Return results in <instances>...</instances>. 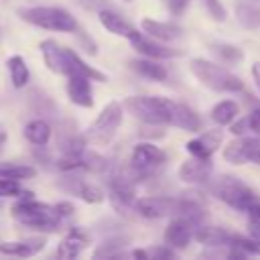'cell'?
Masks as SVG:
<instances>
[{"label": "cell", "mask_w": 260, "mask_h": 260, "mask_svg": "<svg viewBox=\"0 0 260 260\" xmlns=\"http://www.w3.org/2000/svg\"><path fill=\"white\" fill-rule=\"evenodd\" d=\"M189 69L191 73L209 89L213 91H221V93H238L244 89V81L234 75L232 71H228L225 67L213 63V61H207V59H201V57H195L191 59L189 63Z\"/></svg>", "instance_id": "3957f363"}, {"label": "cell", "mask_w": 260, "mask_h": 260, "mask_svg": "<svg viewBox=\"0 0 260 260\" xmlns=\"http://www.w3.org/2000/svg\"><path fill=\"white\" fill-rule=\"evenodd\" d=\"M205 2H207V8L215 20H225V8L219 4V0H205Z\"/></svg>", "instance_id": "d590c367"}, {"label": "cell", "mask_w": 260, "mask_h": 260, "mask_svg": "<svg viewBox=\"0 0 260 260\" xmlns=\"http://www.w3.org/2000/svg\"><path fill=\"white\" fill-rule=\"evenodd\" d=\"M61 187H63L67 193H71V195L83 199L85 203H102V201L106 199V193H104L102 187H98L95 183L85 181V179L79 177V175H73V171L67 173V175L61 179Z\"/></svg>", "instance_id": "4fadbf2b"}, {"label": "cell", "mask_w": 260, "mask_h": 260, "mask_svg": "<svg viewBox=\"0 0 260 260\" xmlns=\"http://www.w3.org/2000/svg\"><path fill=\"white\" fill-rule=\"evenodd\" d=\"M81 154H83V169H85V171L104 173V171L108 169V160H106L102 154H98L95 150H87V148H85Z\"/></svg>", "instance_id": "f546056e"}, {"label": "cell", "mask_w": 260, "mask_h": 260, "mask_svg": "<svg viewBox=\"0 0 260 260\" xmlns=\"http://www.w3.org/2000/svg\"><path fill=\"white\" fill-rule=\"evenodd\" d=\"M195 234V225L179 215H173L171 223L165 230V244H169L175 250H183L189 246V242L193 240Z\"/></svg>", "instance_id": "9a60e30c"}, {"label": "cell", "mask_w": 260, "mask_h": 260, "mask_svg": "<svg viewBox=\"0 0 260 260\" xmlns=\"http://www.w3.org/2000/svg\"><path fill=\"white\" fill-rule=\"evenodd\" d=\"M65 91H67V98L71 104H75L79 108H91L93 106V91H91V79L89 77H83V75L67 77Z\"/></svg>", "instance_id": "2e32d148"}, {"label": "cell", "mask_w": 260, "mask_h": 260, "mask_svg": "<svg viewBox=\"0 0 260 260\" xmlns=\"http://www.w3.org/2000/svg\"><path fill=\"white\" fill-rule=\"evenodd\" d=\"M130 45L144 57H150V59H175V57H181L183 51L179 49H171L169 45H165L162 41L146 35V32H136L132 39H130Z\"/></svg>", "instance_id": "8fae6325"}, {"label": "cell", "mask_w": 260, "mask_h": 260, "mask_svg": "<svg viewBox=\"0 0 260 260\" xmlns=\"http://www.w3.org/2000/svg\"><path fill=\"white\" fill-rule=\"evenodd\" d=\"M12 217L24 228L43 232H55L61 221V215L57 213L55 205L37 201L30 191H24L12 205Z\"/></svg>", "instance_id": "7a4b0ae2"}, {"label": "cell", "mask_w": 260, "mask_h": 260, "mask_svg": "<svg viewBox=\"0 0 260 260\" xmlns=\"http://www.w3.org/2000/svg\"><path fill=\"white\" fill-rule=\"evenodd\" d=\"M223 142V132L213 128V130H205L203 134L195 136L193 140H189L185 144V150L191 156H199V158H211V154L221 146Z\"/></svg>", "instance_id": "5bb4252c"}, {"label": "cell", "mask_w": 260, "mask_h": 260, "mask_svg": "<svg viewBox=\"0 0 260 260\" xmlns=\"http://www.w3.org/2000/svg\"><path fill=\"white\" fill-rule=\"evenodd\" d=\"M252 79H254V83H256V87L260 91V63L258 61L252 65Z\"/></svg>", "instance_id": "ab89813d"}, {"label": "cell", "mask_w": 260, "mask_h": 260, "mask_svg": "<svg viewBox=\"0 0 260 260\" xmlns=\"http://www.w3.org/2000/svg\"><path fill=\"white\" fill-rule=\"evenodd\" d=\"M132 256H134V258H148V254H146L144 250H134Z\"/></svg>", "instance_id": "60d3db41"}, {"label": "cell", "mask_w": 260, "mask_h": 260, "mask_svg": "<svg viewBox=\"0 0 260 260\" xmlns=\"http://www.w3.org/2000/svg\"><path fill=\"white\" fill-rule=\"evenodd\" d=\"M248 120H250V130L254 136H260V104L248 114Z\"/></svg>", "instance_id": "e575fe53"}, {"label": "cell", "mask_w": 260, "mask_h": 260, "mask_svg": "<svg viewBox=\"0 0 260 260\" xmlns=\"http://www.w3.org/2000/svg\"><path fill=\"white\" fill-rule=\"evenodd\" d=\"M51 132L53 130H51L49 122L43 120V118H35L30 122H26L24 124V130H22L24 138L30 144H35V146H47V142L51 140Z\"/></svg>", "instance_id": "cb8c5ba5"}, {"label": "cell", "mask_w": 260, "mask_h": 260, "mask_svg": "<svg viewBox=\"0 0 260 260\" xmlns=\"http://www.w3.org/2000/svg\"><path fill=\"white\" fill-rule=\"evenodd\" d=\"M89 240H91V236H89L85 230H81V228H71V230L67 232V236L59 242V246H57V256L63 258V260L77 258V256L81 254V250L89 244Z\"/></svg>", "instance_id": "e0dca14e"}, {"label": "cell", "mask_w": 260, "mask_h": 260, "mask_svg": "<svg viewBox=\"0 0 260 260\" xmlns=\"http://www.w3.org/2000/svg\"><path fill=\"white\" fill-rule=\"evenodd\" d=\"M232 238L234 234L225 232L223 228H217V225H197L195 228V234H193V240L199 242L201 246H211V248H221V246H230L232 244Z\"/></svg>", "instance_id": "44dd1931"}, {"label": "cell", "mask_w": 260, "mask_h": 260, "mask_svg": "<svg viewBox=\"0 0 260 260\" xmlns=\"http://www.w3.org/2000/svg\"><path fill=\"white\" fill-rule=\"evenodd\" d=\"M236 18L246 28H258L260 26V6L252 2H240L236 6Z\"/></svg>", "instance_id": "4316f807"}, {"label": "cell", "mask_w": 260, "mask_h": 260, "mask_svg": "<svg viewBox=\"0 0 260 260\" xmlns=\"http://www.w3.org/2000/svg\"><path fill=\"white\" fill-rule=\"evenodd\" d=\"M122 104L118 100H112L104 106V110L98 114V118L91 122V126L85 132V140L93 146H108L112 138L116 136L120 124H122Z\"/></svg>", "instance_id": "52a82bcc"}, {"label": "cell", "mask_w": 260, "mask_h": 260, "mask_svg": "<svg viewBox=\"0 0 260 260\" xmlns=\"http://www.w3.org/2000/svg\"><path fill=\"white\" fill-rule=\"evenodd\" d=\"M126 238H120V236H116V238H108V240H104L102 242V246L93 252V256L95 258H100V256H116L118 254V250H122L124 246H126Z\"/></svg>", "instance_id": "4dcf8cb0"}, {"label": "cell", "mask_w": 260, "mask_h": 260, "mask_svg": "<svg viewBox=\"0 0 260 260\" xmlns=\"http://www.w3.org/2000/svg\"><path fill=\"white\" fill-rule=\"evenodd\" d=\"M223 158L232 165H260V136H238L223 148Z\"/></svg>", "instance_id": "9c48e42d"}, {"label": "cell", "mask_w": 260, "mask_h": 260, "mask_svg": "<svg viewBox=\"0 0 260 260\" xmlns=\"http://www.w3.org/2000/svg\"><path fill=\"white\" fill-rule=\"evenodd\" d=\"M179 205V197H167V195H150V197H138L136 199V215L144 219H160L167 215H175Z\"/></svg>", "instance_id": "30bf717a"}, {"label": "cell", "mask_w": 260, "mask_h": 260, "mask_svg": "<svg viewBox=\"0 0 260 260\" xmlns=\"http://www.w3.org/2000/svg\"><path fill=\"white\" fill-rule=\"evenodd\" d=\"M47 244L45 236H32V238H24V240H16V242H0V252L8 254V256H16V258H28L39 254Z\"/></svg>", "instance_id": "ac0fdd59"}, {"label": "cell", "mask_w": 260, "mask_h": 260, "mask_svg": "<svg viewBox=\"0 0 260 260\" xmlns=\"http://www.w3.org/2000/svg\"><path fill=\"white\" fill-rule=\"evenodd\" d=\"M142 30L162 43H171V41H177L181 35H183V28L175 22H165V20H152V18H144L140 22Z\"/></svg>", "instance_id": "7402d4cb"}, {"label": "cell", "mask_w": 260, "mask_h": 260, "mask_svg": "<svg viewBox=\"0 0 260 260\" xmlns=\"http://www.w3.org/2000/svg\"><path fill=\"white\" fill-rule=\"evenodd\" d=\"M37 175L35 167L28 165H0V177H8V179H32Z\"/></svg>", "instance_id": "f1b7e54d"}, {"label": "cell", "mask_w": 260, "mask_h": 260, "mask_svg": "<svg viewBox=\"0 0 260 260\" xmlns=\"http://www.w3.org/2000/svg\"><path fill=\"white\" fill-rule=\"evenodd\" d=\"M246 215H248L250 234H252L254 238H260V201H258V203H254V205L246 211Z\"/></svg>", "instance_id": "d6a6232c"}, {"label": "cell", "mask_w": 260, "mask_h": 260, "mask_svg": "<svg viewBox=\"0 0 260 260\" xmlns=\"http://www.w3.org/2000/svg\"><path fill=\"white\" fill-rule=\"evenodd\" d=\"M189 2H191V0H167V6H169V10H171L173 14H181V12L187 8Z\"/></svg>", "instance_id": "74e56055"}, {"label": "cell", "mask_w": 260, "mask_h": 260, "mask_svg": "<svg viewBox=\"0 0 260 260\" xmlns=\"http://www.w3.org/2000/svg\"><path fill=\"white\" fill-rule=\"evenodd\" d=\"M130 67L138 73V75H142V77H146V79H152V81H165L167 77H169V71H167V67L158 61V59H150V57H138V59H132L130 61Z\"/></svg>", "instance_id": "603a6c76"}, {"label": "cell", "mask_w": 260, "mask_h": 260, "mask_svg": "<svg viewBox=\"0 0 260 260\" xmlns=\"http://www.w3.org/2000/svg\"><path fill=\"white\" fill-rule=\"evenodd\" d=\"M211 171H213V165H211V158H199V156H191L187 158L177 175L183 183L187 185H195V187H203V185H209L211 181Z\"/></svg>", "instance_id": "7c38bea8"}, {"label": "cell", "mask_w": 260, "mask_h": 260, "mask_svg": "<svg viewBox=\"0 0 260 260\" xmlns=\"http://www.w3.org/2000/svg\"><path fill=\"white\" fill-rule=\"evenodd\" d=\"M167 162V152L156 146L154 142H138L132 148V156H130V165L132 169L138 173V177H146L152 175L156 169H160Z\"/></svg>", "instance_id": "ba28073f"}, {"label": "cell", "mask_w": 260, "mask_h": 260, "mask_svg": "<svg viewBox=\"0 0 260 260\" xmlns=\"http://www.w3.org/2000/svg\"><path fill=\"white\" fill-rule=\"evenodd\" d=\"M171 126L179 128V130H185V132H197L201 128V118L195 114L193 108H189L187 104H181V102H173V108H171Z\"/></svg>", "instance_id": "ffe728a7"}, {"label": "cell", "mask_w": 260, "mask_h": 260, "mask_svg": "<svg viewBox=\"0 0 260 260\" xmlns=\"http://www.w3.org/2000/svg\"><path fill=\"white\" fill-rule=\"evenodd\" d=\"M238 112H240V106L234 100H221L211 108L209 116L217 126H230L238 118Z\"/></svg>", "instance_id": "d4e9b609"}, {"label": "cell", "mask_w": 260, "mask_h": 260, "mask_svg": "<svg viewBox=\"0 0 260 260\" xmlns=\"http://www.w3.org/2000/svg\"><path fill=\"white\" fill-rule=\"evenodd\" d=\"M230 132L234 134V136H246L248 132L252 134V130H250V120H248V116L246 118H242V120H234L232 124H230Z\"/></svg>", "instance_id": "836d02e7"}, {"label": "cell", "mask_w": 260, "mask_h": 260, "mask_svg": "<svg viewBox=\"0 0 260 260\" xmlns=\"http://www.w3.org/2000/svg\"><path fill=\"white\" fill-rule=\"evenodd\" d=\"M98 20H100V24H102L108 32H112V35H116V37H124V39H128V41L138 32L136 26H132L124 16H120V14L114 12V10H100Z\"/></svg>", "instance_id": "d6986e66"}, {"label": "cell", "mask_w": 260, "mask_h": 260, "mask_svg": "<svg viewBox=\"0 0 260 260\" xmlns=\"http://www.w3.org/2000/svg\"><path fill=\"white\" fill-rule=\"evenodd\" d=\"M22 193H24V191H22L18 179L0 177V197H20Z\"/></svg>", "instance_id": "1f68e13d"}, {"label": "cell", "mask_w": 260, "mask_h": 260, "mask_svg": "<svg viewBox=\"0 0 260 260\" xmlns=\"http://www.w3.org/2000/svg\"><path fill=\"white\" fill-rule=\"evenodd\" d=\"M152 256L154 258H175V248H171L169 244H165V246L152 250Z\"/></svg>", "instance_id": "f35d334b"}, {"label": "cell", "mask_w": 260, "mask_h": 260, "mask_svg": "<svg viewBox=\"0 0 260 260\" xmlns=\"http://www.w3.org/2000/svg\"><path fill=\"white\" fill-rule=\"evenodd\" d=\"M18 14L24 22L45 30H55V32L77 30V20L71 16V12H67L61 6H30V8H20Z\"/></svg>", "instance_id": "277c9868"}, {"label": "cell", "mask_w": 260, "mask_h": 260, "mask_svg": "<svg viewBox=\"0 0 260 260\" xmlns=\"http://www.w3.org/2000/svg\"><path fill=\"white\" fill-rule=\"evenodd\" d=\"M211 47H213L211 51L223 63H240L244 59V51L240 47H236V45H230V43H213Z\"/></svg>", "instance_id": "83f0119b"}, {"label": "cell", "mask_w": 260, "mask_h": 260, "mask_svg": "<svg viewBox=\"0 0 260 260\" xmlns=\"http://www.w3.org/2000/svg\"><path fill=\"white\" fill-rule=\"evenodd\" d=\"M39 49H41L43 61L49 67V71H53L57 75H65V77L83 75V77H89L91 81H106L108 79L106 73H102L95 67L87 65L73 49L63 47L53 39H45L39 45Z\"/></svg>", "instance_id": "6da1fadb"}, {"label": "cell", "mask_w": 260, "mask_h": 260, "mask_svg": "<svg viewBox=\"0 0 260 260\" xmlns=\"http://www.w3.org/2000/svg\"><path fill=\"white\" fill-rule=\"evenodd\" d=\"M124 108L144 124L160 126L171 122L173 100L160 95H130L124 100Z\"/></svg>", "instance_id": "5b68a950"}, {"label": "cell", "mask_w": 260, "mask_h": 260, "mask_svg": "<svg viewBox=\"0 0 260 260\" xmlns=\"http://www.w3.org/2000/svg\"><path fill=\"white\" fill-rule=\"evenodd\" d=\"M211 191L225 205H230L236 211H244V213L254 203L260 201L258 195H256V191L252 187H248L244 181H240L238 177H232V175H221L219 179H215Z\"/></svg>", "instance_id": "8992f818"}, {"label": "cell", "mask_w": 260, "mask_h": 260, "mask_svg": "<svg viewBox=\"0 0 260 260\" xmlns=\"http://www.w3.org/2000/svg\"><path fill=\"white\" fill-rule=\"evenodd\" d=\"M55 209H57V213H59L61 217H69V215H73V211H75V207H73L69 201H59V203H55Z\"/></svg>", "instance_id": "8d00e7d4"}, {"label": "cell", "mask_w": 260, "mask_h": 260, "mask_svg": "<svg viewBox=\"0 0 260 260\" xmlns=\"http://www.w3.org/2000/svg\"><path fill=\"white\" fill-rule=\"evenodd\" d=\"M6 67H8V73H10V81L16 89L24 87L28 83V77H30V71H28V65L26 61L20 57V55H12L8 61H6Z\"/></svg>", "instance_id": "484cf974"}]
</instances>
